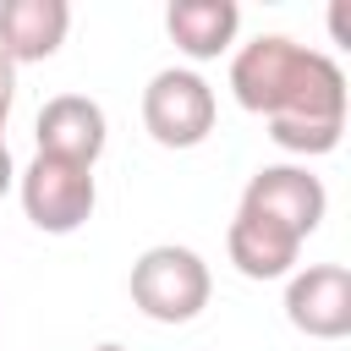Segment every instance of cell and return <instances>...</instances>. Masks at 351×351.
<instances>
[{
	"label": "cell",
	"mask_w": 351,
	"mask_h": 351,
	"mask_svg": "<svg viewBox=\"0 0 351 351\" xmlns=\"http://www.w3.org/2000/svg\"><path fill=\"white\" fill-rule=\"evenodd\" d=\"M230 93L241 110L269 121L285 154H335L346 132V71L335 55L307 49L285 33H263L230 55Z\"/></svg>",
	"instance_id": "obj_1"
},
{
	"label": "cell",
	"mask_w": 351,
	"mask_h": 351,
	"mask_svg": "<svg viewBox=\"0 0 351 351\" xmlns=\"http://www.w3.org/2000/svg\"><path fill=\"white\" fill-rule=\"evenodd\" d=\"M126 291H132V307L143 318H154V324H192L208 307V296H214V274H208V263L192 247L159 241V247H148L132 263Z\"/></svg>",
	"instance_id": "obj_2"
},
{
	"label": "cell",
	"mask_w": 351,
	"mask_h": 351,
	"mask_svg": "<svg viewBox=\"0 0 351 351\" xmlns=\"http://www.w3.org/2000/svg\"><path fill=\"white\" fill-rule=\"evenodd\" d=\"M16 197H22V214L33 230L44 236H71L93 219V203H99V181L88 165H66V159H49V154H33L27 170H16Z\"/></svg>",
	"instance_id": "obj_3"
},
{
	"label": "cell",
	"mask_w": 351,
	"mask_h": 351,
	"mask_svg": "<svg viewBox=\"0 0 351 351\" xmlns=\"http://www.w3.org/2000/svg\"><path fill=\"white\" fill-rule=\"evenodd\" d=\"M214 115H219L214 88L192 66H165L143 88V126H148V137L159 148H197V143H208Z\"/></svg>",
	"instance_id": "obj_4"
},
{
	"label": "cell",
	"mask_w": 351,
	"mask_h": 351,
	"mask_svg": "<svg viewBox=\"0 0 351 351\" xmlns=\"http://www.w3.org/2000/svg\"><path fill=\"white\" fill-rule=\"evenodd\" d=\"M285 318L307 340H346L351 335V269L346 263H307L285 274Z\"/></svg>",
	"instance_id": "obj_5"
},
{
	"label": "cell",
	"mask_w": 351,
	"mask_h": 351,
	"mask_svg": "<svg viewBox=\"0 0 351 351\" xmlns=\"http://www.w3.org/2000/svg\"><path fill=\"white\" fill-rule=\"evenodd\" d=\"M236 208H252V214H263V219H274V225H285L291 236L307 241L329 214V192L307 165H263L247 181Z\"/></svg>",
	"instance_id": "obj_6"
},
{
	"label": "cell",
	"mask_w": 351,
	"mask_h": 351,
	"mask_svg": "<svg viewBox=\"0 0 351 351\" xmlns=\"http://www.w3.org/2000/svg\"><path fill=\"white\" fill-rule=\"evenodd\" d=\"M33 137H38V154L93 170L99 154H104V143H110V121H104L99 99H88V93H55V99H44V110L33 121Z\"/></svg>",
	"instance_id": "obj_7"
},
{
	"label": "cell",
	"mask_w": 351,
	"mask_h": 351,
	"mask_svg": "<svg viewBox=\"0 0 351 351\" xmlns=\"http://www.w3.org/2000/svg\"><path fill=\"white\" fill-rule=\"evenodd\" d=\"M71 33L66 0H0V55L11 66L49 60Z\"/></svg>",
	"instance_id": "obj_8"
},
{
	"label": "cell",
	"mask_w": 351,
	"mask_h": 351,
	"mask_svg": "<svg viewBox=\"0 0 351 351\" xmlns=\"http://www.w3.org/2000/svg\"><path fill=\"white\" fill-rule=\"evenodd\" d=\"M225 252L247 280H285L302 258V236H291L285 225H274L252 208H236V219L225 230Z\"/></svg>",
	"instance_id": "obj_9"
},
{
	"label": "cell",
	"mask_w": 351,
	"mask_h": 351,
	"mask_svg": "<svg viewBox=\"0 0 351 351\" xmlns=\"http://www.w3.org/2000/svg\"><path fill=\"white\" fill-rule=\"evenodd\" d=\"M241 5L236 0H170L165 5V33L186 60H219L236 44Z\"/></svg>",
	"instance_id": "obj_10"
},
{
	"label": "cell",
	"mask_w": 351,
	"mask_h": 351,
	"mask_svg": "<svg viewBox=\"0 0 351 351\" xmlns=\"http://www.w3.org/2000/svg\"><path fill=\"white\" fill-rule=\"evenodd\" d=\"M11 104H16V66L0 55V143H5V121H11Z\"/></svg>",
	"instance_id": "obj_11"
},
{
	"label": "cell",
	"mask_w": 351,
	"mask_h": 351,
	"mask_svg": "<svg viewBox=\"0 0 351 351\" xmlns=\"http://www.w3.org/2000/svg\"><path fill=\"white\" fill-rule=\"evenodd\" d=\"M11 186H16V165H11V148L0 143V197H5Z\"/></svg>",
	"instance_id": "obj_12"
},
{
	"label": "cell",
	"mask_w": 351,
	"mask_h": 351,
	"mask_svg": "<svg viewBox=\"0 0 351 351\" xmlns=\"http://www.w3.org/2000/svg\"><path fill=\"white\" fill-rule=\"evenodd\" d=\"M93 351H126V346H121V340H104V346H93Z\"/></svg>",
	"instance_id": "obj_13"
}]
</instances>
